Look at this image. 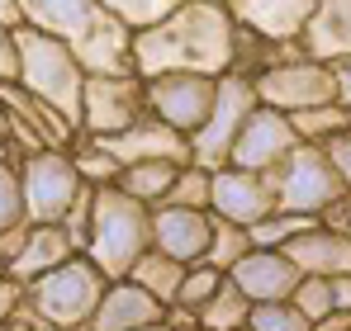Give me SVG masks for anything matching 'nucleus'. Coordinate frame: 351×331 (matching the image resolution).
<instances>
[{
	"mask_svg": "<svg viewBox=\"0 0 351 331\" xmlns=\"http://www.w3.org/2000/svg\"><path fill=\"white\" fill-rule=\"evenodd\" d=\"M147 218H152V209L123 199L114 185H95L86 194V218H71L66 232H71L76 251H86L110 279H123L143 251H152Z\"/></svg>",
	"mask_w": 351,
	"mask_h": 331,
	"instance_id": "obj_1",
	"label": "nucleus"
},
{
	"mask_svg": "<svg viewBox=\"0 0 351 331\" xmlns=\"http://www.w3.org/2000/svg\"><path fill=\"white\" fill-rule=\"evenodd\" d=\"M24 95L58 114L62 123L81 128V90H86V66L71 43L53 34H38L29 24H14V81Z\"/></svg>",
	"mask_w": 351,
	"mask_h": 331,
	"instance_id": "obj_2",
	"label": "nucleus"
},
{
	"mask_svg": "<svg viewBox=\"0 0 351 331\" xmlns=\"http://www.w3.org/2000/svg\"><path fill=\"white\" fill-rule=\"evenodd\" d=\"M105 289H110V275L86 251H76L71 261H62L58 270H48L43 279H34L24 289V308L19 313L48 331H81L90 322V313L100 308Z\"/></svg>",
	"mask_w": 351,
	"mask_h": 331,
	"instance_id": "obj_3",
	"label": "nucleus"
},
{
	"mask_svg": "<svg viewBox=\"0 0 351 331\" xmlns=\"http://www.w3.org/2000/svg\"><path fill=\"white\" fill-rule=\"evenodd\" d=\"M14 170H19L29 222H38V227H66L71 213L81 209V199L90 194L81 166L66 147H29V152H19Z\"/></svg>",
	"mask_w": 351,
	"mask_h": 331,
	"instance_id": "obj_4",
	"label": "nucleus"
},
{
	"mask_svg": "<svg viewBox=\"0 0 351 331\" xmlns=\"http://www.w3.org/2000/svg\"><path fill=\"white\" fill-rule=\"evenodd\" d=\"M266 180H271V194H276V213H290V218L323 222L342 199H351L318 142H299Z\"/></svg>",
	"mask_w": 351,
	"mask_h": 331,
	"instance_id": "obj_5",
	"label": "nucleus"
},
{
	"mask_svg": "<svg viewBox=\"0 0 351 331\" xmlns=\"http://www.w3.org/2000/svg\"><path fill=\"white\" fill-rule=\"evenodd\" d=\"M219 100V76H204V71H162V76H147L143 81V109L147 118H157L167 133L176 137H195Z\"/></svg>",
	"mask_w": 351,
	"mask_h": 331,
	"instance_id": "obj_6",
	"label": "nucleus"
},
{
	"mask_svg": "<svg viewBox=\"0 0 351 331\" xmlns=\"http://www.w3.org/2000/svg\"><path fill=\"white\" fill-rule=\"evenodd\" d=\"M252 85H256V105H271V109L290 114V118H299V114H308V109H328V105H337L332 66L308 62V57L271 62Z\"/></svg>",
	"mask_w": 351,
	"mask_h": 331,
	"instance_id": "obj_7",
	"label": "nucleus"
},
{
	"mask_svg": "<svg viewBox=\"0 0 351 331\" xmlns=\"http://www.w3.org/2000/svg\"><path fill=\"white\" fill-rule=\"evenodd\" d=\"M252 109H256V85H252L247 76L223 71V76H219V100H214L209 123L190 137V166H204V170L228 166L233 137L242 133V123H247V114H252Z\"/></svg>",
	"mask_w": 351,
	"mask_h": 331,
	"instance_id": "obj_8",
	"label": "nucleus"
},
{
	"mask_svg": "<svg viewBox=\"0 0 351 331\" xmlns=\"http://www.w3.org/2000/svg\"><path fill=\"white\" fill-rule=\"evenodd\" d=\"M147 237H152V251L167 256L176 265H204L214 261V246H219V222L209 218L204 209H185V204H157L152 218H147Z\"/></svg>",
	"mask_w": 351,
	"mask_h": 331,
	"instance_id": "obj_9",
	"label": "nucleus"
},
{
	"mask_svg": "<svg viewBox=\"0 0 351 331\" xmlns=\"http://www.w3.org/2000/svg\"><path fill=\"white\" fill-rule=\"evenodd\" d=\"M143 81L138 76H86L81 90V128L95 142H110L143 118Z\"/></svg>",
	"mask_w": 351,
	"mask_h": 331,
	"instance_id": "obj_10",
	"label": "nucleus"
},
{
	"mask_svg": "<svg viewBox=\"0 0 351 331\" xmlns=\"http://www.w3.org/2000/svg\"><path fill=\"white\" fill-rule=\"evenodd\" d=\"M299 142H304V137H299V128H294L290 114L271 109V105H256V109L247 114L242 133L233 137L228 166H237V170H252V175H271V170L285 161Z\"/></svg>",
	"mask_w": 351,
	"mask_h": 331,
	"instance_id": "obj_11",
	"label": "nucleus"
},
{
	"mask_svg": "<svg viewBox=\"0 0 351 331\" xmlns=\"http://www.w3.org/2000/svg\"><path fill=\"white\" fill-rule=\"evenodd\" d=\"M276 213V194L266 175L237 170V166H219L209 170V218L228 222L237 232H252L256 222H266Z\"/></svg>",
	"mask_w": 351,
	"mask_h": 331,
	"instance_id": "obj_12",
	"label": "nucleus"
},
{
	"mask_svg": "<svg viewBox=\"0 0 351 331\" xmlns=\"http://www.w3.org/2000/svg\"><path fill=\"white\" fill-rule=\"evenodd\" d=\"M14 237L19 241L5 246V270L0 275L10 279V284H19V289H29L34 279H43L48 270H58L62 261L76 256V241H71L66 227H38V222H29Z\"/></svg>",
	"mask_w": 351,
	"mask_h": 331,
	"instance_id": "obj_13",
	"label": "nucleus"
},
{
	"mask_svg": "<svg viewBox=\"0 0 351 331\" xmlns=\"http://www.w3.org/2000/svg\"><path fill=\"white\" fill-rule=\"evenodd\" d=\"M299 270L285 251H242L228 265V284L247 303H290V293L299 289Z\"/></svg>",
	"mask_w": 351,
	"mask_h": 331,
	"instance_id": "obj_14",
	"label": "nucleus"
},
{
	"mask_svg": "<svg viewBox=\"0 0 351 331\" xmlns=\"http://www.w3.org/2000/svg\"><path fill=\"white\" fill-rule=\"evenodd\" d=\"M167 303H157L147 289H138L133 279H110L100 308L90 313L86 331H143V327H157L167 322Z\"/></svg>",
	"mask_w": 351,
	"mask_h": 331,
	"instance_id": "obj_15",
	"label": "nucleus"
},
{
	"mask_svg": "<svg viewBox=\"0 0 351 331\" xmlns=\"http://www.w3.org/2000/svg\"><path fill=\"white\" fill-rule=\"evenodd\" d=\"M285 256L294 261L299 275L318 279H351V237L332 222H313L285 246Z\"/></svg>",
	"mask_w": 351,
	"mask_h": 331,
	"instance_id": "obj_16",
	"label": "nucleus"
},
{
	"mask_svg": "<svg viewBox=\"0 0 351 331\" xmlns=\"http://www.w3.org/2000/svg\"><path fill=\"white\" fill-rule=\"evenodd\" d=\"M95 19H100V5H81V0H24L19 5V24H29V29H38V34H53L62 43H81L90 29H95Z\"/></svg>",
	"mask_w": 351,
	"mask_h": 331,
	"instance_id": "obj_17",
	"label": "nucleus"
},
{
	"mask_svg": "<svg viewBox=\"0 0 351 331\" xmlns=\"http://www.w3.org/2000/svg\"><path fill=\"white\" fill-rule=\"evenodd\" d=\"M299 48L308 62H323V66L351 57V5H318L299 34Z\"/></svg>",
	"mask_w": 351,
	"mask_h": 331,
	"instance_id": "obj_18",
	"label": "nucleus"
},
{
	"mask_svg": "<svg viewBox=\"0 0 351 331\" xmlns=\"http://www.w3.org/2000/svg\"><path fill=\"white\" fill-rule=\"evenodd\" d=\"M180 161H128L114 170V185L123 199H133V204H143V209H157V204H167L176 189V180H180Z\"/></svg>",
	"mask_w": 351,
	"mask_h": 331,
	"instance_id": "obj_19",
	"label": "nucleus"
},
{
	"mask_svg": "<svg viewBox=\"0 0 351 331\" xmlns=\"http://www.w3.org/2000/svg\"><path fill=\"white\" fill-rule=\"evenodd\" d=\"M228 284V270H219V261H204V265H190L185 275H180V289H176V303L185 317H199L209 303H214V293Z\"/></svg>",
	"mask_w": 351,
	"mask_h": 331,
	"instance_id": "obj_20",
	"label": "nucleus"
},
{
	"mask_svg": "<svg viewBox=\"0 0 351 331\" xmlns=\"http://www.w3.org/2000/svg\"><path fill=\"white\" fill-rule=\"evenodd\" d=\"M180 275H185V265H176V261L157 256V251H143V256H138V265H133L123 279H133L138 289H147L157 303H167V308H171V303H176V289H180Z\"/></svg>",
	"mask_w": 351,
	"mask_h": 331,
	"instance_id": "obj_21",
	"label": "nucleus"
},
{
	"mask_svg": "<svg viewBox=\"0 0 351 331\" xmlns=\"http://www.w3.org/2000/svg\"><path fill=\"white\" fill-rule=\"evenodd\" d=\"M290 303L304 313V322L318 331L328 317H337V279H318V275H304L299 289L290 293Z\"/></svg>",
	"mask_w": 351,
	"mask_h": 331,
	"instance_id": "obj_22",
	"label": "nucleus"
},
{
	"mask_svg": "<svg viewBox=\"0 0 351 331\" xmlns=\"http://www.w3.org/2000/svg\"><path fill=\"white\" fill-rule=\"evenodd\" d=\"M247 313H252V303L237 293L233 284H223L214 293V303L195 317V331H237V327H247Z\"/></svg>",
	"mask_w": 351,
	"mask_h": 331,
	"instance_id": "obj_23",
	"label": "nucleus"
},
{
	"mask_svg": "<svg viewBox=\"0 0 351 331\" xmlns=\"http://www.w3.org/2000/svg\"><path fill=\"white\" fill-rule=\"evenodd\" d=\"M19 227H29V209H24L19 170H14V161H10V166H0V241L14 237Z\"/></svg>",
	"mask_w": 351,
	"mask_h": 331,
	"instance_id": "obj_24",
	"label": "nucleus"
},
{
	"mask_svg": "<svg viewBox=\"0 0 351 331\" xmlns=\"http://www.w3.org/2000/svg\"><path fill=\"white\" fill-rule=\"evenodd\" d=\"M247 331H313L294 303H252Z\"/></svg>",
	"mask_w": 351,
	"mask_h": 331,
	"instance_id": "obj_25",
	"label": "nucleus"
},
{
	"mask_svg": "<svg viewBox=\"0 0 351 331\" xmlns=\"http://www.w3.org/2000/svg\"><path fill=\"white\" fill-rule=\"evenodd\" d=\"M167 204H185V209H204L209 213V170L204 166H185Z\"/></svg>",
	"mask_w": 351,
	"mask_h": 331,
	"instance_id": "obj_26",
	"label": "nucleus"
},
{
	"mask_svg": "<svg viewBox=\"0 0 351 331\" xmlns=\"http://www.w3.org/2000/svg\"><path fill=\"white\" fill-rule=\"evenodd\" d=\"M323 157L332 161V170H337V180L347 185V194H351V128H342V133H328L323 142Z\"/></svg>",
	"mask_w": 351,
	"mask_h": 331,
	"instance_id": "obj_27",
	"label": "nucleus"
},
{
	"mask_svg": "<svg viewBox=\"0 0 351 331\" xmlns=\"http://www.w3.org/2000/svg\"><path fill=\"white\" fill-rule=\"evenodd\" d=\"M14 24L19 14H0V85L14 81Z\"/></svg>",
	"mask_w": 351,
	"mask_h": 331,
	"instance_id": "obj_28",
	"label": "nucleus"
},
{
	"mask_svg": "<svg viewBox=\"0 0 351 331\" xmlns=\"http://www.w3.org/2000/svg\"><path fill=\"white\" fill-rule=\"evenodd\" d=\"M332 85H337V109L351 118V57L332 62Z\"/></svg>",
	"mask_w": 351,
	"mask_h": 331,
	"instance_id": "obj_29",
	"label": "nucleus"
},
{
	"mask_svg": "<svg viewBox=\"0 0 351 331\" xmlns=\"http://www.w3.org/2000/svg\"><path fill=\"white\" fill-rule=\"evenodd\" d=\"M0 331H48V327H38V322H29V317L19 313V317H10V322H5Z\"/></svg>",
	"mask_w": 351,
	"mask_h": 331,
	"instance_id": "obj_30",
	"label": "nucleus"
},
{
	"mask_svg": "<svg viewBox=\"0 0 351 331\" xmlns=\"http://www.w3.org/2000/svg\"><path fill=\"white\" fill-rule=\"evenodd\" d=\"M328 218H347V227H342V232L351 237V199H342V204H337V209H332ZM328 218H323V222H328Z\"/></svg>",
	"mask_w": 351,
	"mask_h": 331,
	"instance_id": "obj_31",
	"label": "nucleus"
},
{
	"mask_svg": "<svg viewBox=\"0 0 351 331\" xmlns=\"http://www.w3.org/2000/svg\"><path fill=\"white\" fill-rule=\"evenodd\" d=\"M14 161V142H10V137H0V166H10Z\"/></svg>",
	"mask_w": 351,
	"mask_h": 331,
	"instance_id": "obj_32",
	"label": "nucleus"
},
{
	"mask_svg": "<svg viewBox=\"0 0 351 331\" xmlns=\"http://www.w3.org/2000/svg\"><path fill=\"white\" fill-rule=\"evenodd\" d=\"M0 137H10V114H5V105H0Z\"/></svg>",
	"mask_w": 351,
	"mask_h": 331,
	"instance_id": "obj_33",
	"label": "nucleus"
},
{
	"mask_svg": "<svg viewBox=\"0 0 351 331\" xmlns=\"http://www.w3.org/2000/svg\"><path fill=\"white\" fill-rule=\"evenodd\" d=\"M143 331H176L171 322H157V327H143Z\"/></svg>",
	"mask_w": 351,
	"mask_h": 331,
	"instance_id": "obj_34",
	"label": "nucleus"
},
{
	"mask_svg": "<svg viewBox=\"0 0 351 331\" xmlns=\"http://www.w3.org/2000/svg\"><path fill=\"white\" fill-rule=\"evenodd\" d=\"M0 284H5V275H0Z\"/></svg>",
	"mask_w": 351,
	"mask_h": 331,
	"instance_id": "obj_35",
	"label": "nucleus"
},
{
	"mask_svg": "<svg viewBox=\"0 0 351 331\" xmlns=\"http://www.w3.org/2000/svg\"><path fill=\"white\" fill-rule=\"evenodd\" d=\"M237 331H247V327H237Z\"/></svg>",
	"mask_w": 351,
	"mask_h": 331,
	"instance_id": "obj_36",
	"label": "nucleus"
},
{
	"mask_svg": "<svg viewBox=\"0 0 351 331\" xmlns=\"http://www.w3.org/2000/svg\"><path fill=\"white\" fill-rule=\"evenodd\" d=\"M347 331H351V327H347Z\"/></svg>",
	"mask_w": 351,
	"mask_h": 331,
	"instance_id": "obj_37",
	"label": "nucleus"
}]
</instances>
